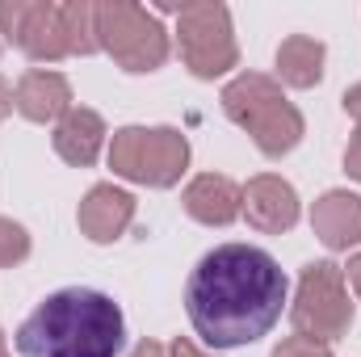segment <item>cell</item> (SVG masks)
Instances as JSON below:
<instances>
[{"label":"cell","mask_w":361,"mask_h":357,"mask_svg":"<svg viewBox=\"0 0 361 357\" xmlns=\"http://www.w3.org/2000/svg\"><path fill=\"white\" fill-rule=\"evenodd\" d=\"M0 34L17 42L30 59L72 55L63 4H0Z\"/></svg>","instance_id":"cell-8"},{"label":"cell","mask_w":361,"mask_h":357,"mask_svg":"<svg viewBox=\"0 0 361 357\" xmlns=\"http://www.w3.org/2000/svg\"><path fill=\"white\" fill-rule=\"evenodd\" d=\"M173 357H202V353H197L193 345H180V341H177V345H173Z\"/></svg>","instance_id":"cell-22"},{"label":"cell","mask_w":361,"mask_h":357,"mask_svg":"<svg viewBox=\"0 0 361 357\" xmlns=\"http://www.w3.org/2000/svg\"><path fill=\"white\" fill-rule=\"evenodd\" d=\"M290 282L265 248L219 244L185 282V311L202 345L240 349L269 332L286 311Z\"/></svg>","instance_id":"cell-1"},{"label":"cell","mask_w":361,"mask_h":357,"mask_svg":"<svg viewBox=\"0 0 361 357\" xmlns=\"http://www.w3.org/2000/svg\"><path fill=\"white\" fill-rule=\"evenodd\" d=\"M345 164H349V173L361 181V135H353V143H349V152H345Z\"/></svg>","instance_id":"cell-18"},{"label":"cell","mask_w":361,"mask_h":357,"mask_svg":"<svg viewBox=\"0 0 361 357\" xmlns=\"http://www.w3.org/2000/svg\"><path fill=\"white\" fill-rule=\"evenodd\" d=\"M101 135H105V126L92 109H68L55 131V152L72 164H92L101 152Z\"/></svg>","instance_id":"cell-14"},{"label":"cell","mask_w":361,"mask_h":357,"mask_svg":"<svg viewBox=\"0 0 361 357\" xmlns=\"http://www.w3.org/2000/svg\"><path fill=\"white\" fill-rule=\"evenodd\" d=\"M273 357H328V349L319 345V341H307V337H290L281 349Z\"/></svg>","instance_id":"cell-17"},{"label":"cell","mask_w":361,"mask_h":357,"mask_svg":"<svg viewBox=\"0 0 361 357\" xmlns=\"http://www.w3.org/2000/svg\"><path fill=\"white\" fill-rule=\"evenodd\" d=\"M180 59L193 76L214 80L227 68H235V38H231V13L223 4H185L177 8Z\"/></svg>","instance_id":"cell-6"},{"label":"cell","mask_w":361,"mask_h":357,"mask_svg":"<svg viewBox=\"0 0 361 357\" xmlns=\"http://www.w3.org/2000/svg\"><path fill=\"white\" fill-rule=\"evenodd\" d=\"M97 42L126 72H156L169 59L164 25L139 4H97Z\"/></svg>","instance_id":"cell-4"},{"label":"cell","mask_w":361,"mask_h":357,"mask_svg":"<svg viewBox=\"0 0 361 357\" xmlns=\"http://www.w3.org/2000/svg\"><path fill=\"white\" fill-rule=\"evenodd\" d=\"M185 160H189V147L169 126H156V131L126 126L114 135V147H109V164L122 177L143 181V185H173L185 169Z\"/></svg>","instance_id":"cell-5"},{"label":"cell","mask_w":361,"mask_h":357,"mask_svg":"<svg viewBox=\"0 0 361 357\" xmlns=\"http://www.w3.org/2000/svg\"><path fill=\"white\" fill-rule=\"evenodd\" d=\"M0 357H8V353H4V337H0Z\"/></svg>","instance_id":"cell-24"},{"label":"cell","mask_w":361,"mask_h":357,"mask_svg":"<svg viewBox=\"0 0 361 357\" xmlns=\"http://www.w3.org/2000/svg\"><path fill=\"white\" fill-rule=\"evenodd\" d=\"M8 109H13V89H8V85L0 80V118H4Z\"/></svg>","instance_id":"cell-20"},{"label":"cell","mask_w":361,"mask_h":357,"mask_svg":"<svg viewBox=\"0 0 361 357\" xmlns=\"http://www.w3.org/2000/svg\"><path fill=\"white\" fill-rule=\"evenodd\" d=\"M68 101H72L68 80L59 72H42V68L38 72H25L17 92H13V105L25 118H34V122H51V118L68 114Z\"/></svg>","instance_id":"cell-11"},{"label":"cell","mask_w":361,"mask_h":357,"mask_svg":"<svg viewBox=\"0 0 361 357\" xmlns=\"http://www.w3.org/2000/svg\"><path fill=\"white\" fill-rule=\"evenodd\" d=\"M122 341V307L92 286L47 294L13 337L21 357H118Z\"/></svg>","instance_id":"cell-2"},{"label":"cell","mask_w":361,"mask_h":357,"mask_svg":"<svg viewBox=\"0 0 361 357\" xmlns=\"http://www.w3.org/2000/svg\"><path fill=\"white\" fill-rule=\"evenodd\" d=\"M311 223H315V231H319V240L328 248L357 244L361 240V198H353V193H328L315 206Z\"/></svg>","instance_id":"cell-12"},{"label":"cell","mask_w":361,"mask_h":357,"mask_svg":"<svg viewBox=\"0 0 361 357\" xmlns=\"http://www.w3.org/2000/svg\"><path fill=\"white\" fill-rule=\"evenodd\" d=\"M135 219V198L114 189V185H97L89 193V202L80 206V227L89 231V240L105 244V240H118V231Z\"/></svg>","instance_id":"cell-10"},{"label":"cell","mask_w":361,"mask_h":357,"mask_svg":"<svg viewBox=\"0 0 361 357\" xmlns=\"http://www.w3.org/2000/svg\"><path fill=\"white\" fill-rule=\"evenodd\" d=\"M244 210H248L252 227H261V231H286L298 219V198H294V189L286 181L257 177L248 185V206Z\"/></svg>","instance_id":"cell-9"},{"label":"cell","mask_w":361,"mask_h":357,"mask_svg":"<svg viewBox=\"0 0 361 357\" xmlns=\"http://www.w3.org/2000/svg\"><path fill=\"white\" fill-rule=\"evenodd\" d=\"M294 324H298V337L307 341H336L353 324V303L336 265L328 261L307 265L298 303H294Z\"/></svg>","instance_id":"cell-7"},{"label":"cell","mask_w":361,"mask_h":357,"mask_svg":"<svg viewBox=\"0 0 361 357\" xmlns=\"http://www.w3.org/2000/svg\"><path fill=\"white\" fill-rule=\"evenodd\" d=\"M25 253H30V240H25V231H21L17 223L0 219V265H13V261H21Z\"/></svg>","instance_id":"cell-16"},{"label":"cell","mask_w":361,"mask_h":357,"mask_svg":"<svg viewBox=\"0 0 361 357\" xmlns=\"http://www.w3.org/2000/svg\"><path fill=\"white\" fill-rule=\"evenodd\" d=\"M135 357H164V349H160V345H139Z\"/></svg>","instance_id":"cell-21"},{"label":"cell","mask_w":361,"mask_h":357,"mask_svg":"<svg viewBox=\"0 0 361 357\" xmlns=\"http://www.w3.org/2000/svg\"><path fill=\"white\" fill-rule=\"evenodd\" d=\"M345 109H349V114H353V118L361 122V85H357V89L345 92Z\"/></svg>","instance_id":"cell-19"},{"label":"cell","mask_w":361,"mask_h":357,"mask_svg":"<svg viewBox=\"0 0 361 357\" xmlns=\"http://www.w3.org/2000/svg\"><path fill=\"white\" fill-rule=\"evenodd\" d=\"M240 189L227 177H197L185 193V210L202 223H231L240 214Z\"/></svg>","instance_id":"cell-13"},{"label":"cell","mask_w":361,"mask_h":357,"mask_svg":"<svg viewBox=\"0 0 361 357\" xmlns=\"http://www.w3.org/2000/svg\"><path fill=\"white\" fill-rule=\"evenodd\" d=\"M349 277H353V286H357V294H361V257L349 265Z\"/></svg>","instance_id":"cell-23"},{"label":"cell","mask_w":361,"mask_h":357,"mask_svg":"<svg viewBox=\"0 0 361 357\" xmlns=\"http://www.w3.org/2000/svg\"><path fill=\"white\" fill-rule=\"evenodd\" d=\"M223 109L257 139V147L265 156H286L302 135L298 109L281 97V89L269 76H257V72H248L223 89Z\"/></svg>","instance_id":"cell-3"},{"label":"cell","mask_w":361,"mask_h":357,"mask_svg":"<svg viewBox=\"0 0 361 357\" xmlns=\"http://www.w3.org/2000/svg\"><path fill=\"white\" fill-rule=\"evenodd\" d=\"M277 76L294 89H311L319 85L324 76V42L307 38V34H294L277 47Z\"/></svg>","instance_id":"cell-15"}]
</instances>
